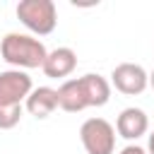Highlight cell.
<instances>
[{
  "instance_id": "1",
  "label": "cell",
  "mask_w": 154,
  "mask_h": 154,
  "mask_svg": "<svg viewBox=\"0 0 154 154\" xmlns=\"http://www.w3.org/2000/svg\"><path fill=\"white\" fill-rule=\"evenodd\" d=\"M0 55L5 63L14 65V70H34V67H43L48 51L36 36L10 31L0 41Z\"/></svg>"
},
{
  "instance_id": "2",
  "label": "cell",
  "mask_w": 154,
  "mask_h": 154,
  "mask_svg": "<svg viewBox=\"0 0 154 154\" xmlns=\"http://www.w3.org/2000/svg\"><path fill=\"white\" fill-rule=\"evenodd\" d=\"M17 19L38 36H46L58 24V12L53 0H19L17 5Z\"/></svg>"
},
{
  "instance_id": "3",
  "label": "cell",
  "mask_w": 154,
  "mask_h": 154,
  "mask_svg": "<svg viewBox=\"0 0 154 154\" xmlns=\"http://www.w3.org/2000/svg\"><path fill=\"white\" fill-rule=\"evenodd\" d=\"M79 140L87 154H113L116 128L106 118H87L79 128Z\"/></svg>"
},
{
  "instance_id": "4",
  "label": "cell",
  "mask_w": 154,
  "mask_h": 154,
  "mask_svg": "<svg viewBox=\"0 0 154 154\" xmlns=\"http://www.w3.org/2000/svg\"><path fill=\"white\" fill-rule=\"evenodd\" d=\"M31 89V77L24 70L0 72V106H22Z\"/></svg>"
},
{
  "instance_id": "5",
  "label": "cell",
  "mask_w": 154,
  "mask_h": 154,
  "mask_svg": "<svg viewBox=\"0 0 154 154\" xmlns=\"http://www.w3.org/2000/svg\"><path fill=\"white\" fill-rule=\"evenodd\" d=\"M111 84L125 94V96H135V94H142L147 87H149V75L144 72L142 65L137 63H120L113 67L111 72Z\"/></svg>"
},
{
  "instance_id": "6",
  "label": "cell",
  "mask_w": 154,
  "mask_h": 154,
  "mask_svg": "<svg viewBox=\"0 0 154 154\" xmlns=\"http://www.w3.org/2000/svg\"><path fill=\"white\" fill-rule=\"evenodd\" d=\"M77 67V53L67 46H60V48H53L46 60H43V75L51 77V79H63L67 75H72Z\"/></svg>"
},
{
  "instance_id": "7",
  "label": "cell",
  "mask_w": 154,
  "mask_h": 154,
  "mask_svg": "<svg viewBox=\"0 0 154 154\" xmlns=\"http://www.w3.org/2000/svg\"><path fill=\"white\" fill-rule=\"evenodd\" d=\"M116 130H118V135L125 137V140H137V137L147 135V130H149V118H147V113H144L142 108H135V106L123 108L120 116H118V120H116Z\"/></svg>"
},
{
  "instance_id": "8",
  "label": "cell",
  "mask_w": 154,
  "mask_h": 154,
  "mask_svg": "<svg viewBox=\"0 0 154 154\" xmlns=\"http://www.w3.org/2000/svg\"><path fill=\"white\" fill-rule=\"evenodd\" d=\"M55 91H58V108H63L67 113H79V111L89 108L87 96H84V87H82L79 77L77 79H65Z\"/></svg>"
},
{
  "instance_id": "9",
  "label": "cell",
  "mask_w": 154,
  "mask_h": 154,
  "mask_svg": "<svg viewBox=\"0 0 154 154\" xmlns=\"http://www.w3.org/2000/svg\"><path fill=\"white\" fill-rule=\"evenodd\" d=\"M24 106H26V111H29L34 118L43 120V118H48V116L58 108V91L51 89V87L31 89V94H29L26 101H24Z\"/></svg>"
},
{
  "instance_id": "10",
  "label": "cell",
  "mask_w": 154,
  "mask_h": 154,
  "mask_svg": "<svg viewBox=\"0 0 154 154\" xmlns=\"http://www.w3.org/2000/svg\"><path fill=\"white\" fill-rule=\"evenodd\" d=\"M82 87H84V96H87V103L89 108L91 106H106L108 99H111V84L106 77L96 75V72H87L79 77Z\"/></svg>"
},
{
  "instance_id": "11",
  "label": "cell",
  "mask_w": 154,
  "mask_h": 154,
  "mask_svg": "<svg viewBox=\"0 0 154 154\" xmlns=\"http://www.w3.org/2000/svg\"><path fill=\"white\" fill-rule=\"evenodd\" d=\"M22 118V106H0V130H12Z\"/></svg>"
},
{
  "instance_id": "12",
  "label": "cell",
  "mask_w": 154,
  "mask_h": 154,
  "mask_svg": "<svg viewBox=\"0 0 154 154\" xmlns=\"http://www.w3.org/2000/svg\"><path fill=\"white\" fill-rule=\"evenodd\" d=\"M120 154H147V152H144L142 147H137V144H128V147H125Z\"/></svg>"
},
{
  "instance_id": "13",
  "label": "cell",
  "mask_w": 154,
  "mask_h": 154,
  "mask_svg": "<svg viewBox=\"0 0 154 154\" xmlns=\"http://www.w3.org/2000/svg\"><path fill=\"white\" fill-rule=\"evenodd\" d=\"M147 152H149V154H154V130L149 132V142H147Z\"/></svg>"
},
{
  "instance_id": "14",
  "label": "cell",
  "mask_w": 154,
  "mask_h": 154,
  "mask_svg": "<svg viewBox=\"0 0 154 154\" xmlns=\"http://www.w3.org/2000/svg\"><path fill=\"white\" fill-rule=\"evenodd\" d=\"M149 87L154 89V70H152V75H149Z\"/></svg>"
}]
</instances>
